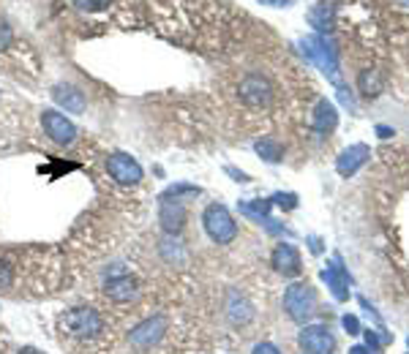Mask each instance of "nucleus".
<instances>
[{"instance_id": "nucleus-1", "label": "nucleus", "mask_w": 409, "mask_h": 354, "mask_svg": "<svg viewBox=\"0 0 409 354\" xmlns=\"http://www.w3.org/2000/svg\"><path fill=\"white\" fill-rule=\"evenodd\" d=\"M155 33L188 50L232 52L243 44L246 14L219 0H148Z\"/></svg>"}, {"instance_id": "nucleus-2", "label": "nucleus", "mask_w": 409, "mask_h": 354, "mask_svg": "<svg viewBox=\"0 0 409 354\" xmlns=\"http://www.w3.org/2000/svg\"><path fill=\"white\" fill-rule=\"evenodd\" d=\"M230 96L243 112H270L279 99V85L268 71L243 69L232 76Z\"/></svg>"}, {"instance_id": "nucleus-3", "label": "nucleus", "mask_w": 409, "mask_h": 354, "mask_svg": "<svg viewBox=\"0 0 409 354\" xmlns=\"http://www.w3.org/2000/svg\"><path fill=\"white\" fill-rule=\"evenodd\" d=\"M57 330H60V341L63 344L88 346V344H96L106 332V322H104V316L96 308H74V311L60 316Z\"/></svg>"}, {"instance_id": "nucleus-4", "label": "nucleus", "mask_w": 409, "mask_h": 354, "mask_svg": "<svg viewBox=\"0 0 409 354\" xmlns=\"http://www.w3.org/2000/svg\"><path fill=\"white\" fill-rule=\"evenodd\" d=\"M284 308L295 322H308L317 313V295L308 283H292L284 295Z\"/></svg>"}, {"instance_id": "nucleus-5", "label": "nucleus", "mask_w": 409, "mask_h": 354, "mask_svg": "<svg viewBox=\"0 0 409 354\" xmlns=\"http://www.w3.org/2000/svg\"><path fill=\"white\" fill-rule=\"evenodd\" d=\"M202 221H204V232L210 234L213 243L227 246V243H232V240L237 237V224L232 221L230 210L221 207V204H210V207L204 210Z\"/></svg>"}, {"instance_id": "nucleus-6", "label": "nucleus", "mask_w": 409, "mask_h": 354, "mask_svg": "<svg viewBox=\"0 0 409 354\" xmlns=\"http://www.w3.org/2000/svg\"><path fill=\"white\" fill-rule=\"evenodd\" d=\"M298 344L306 354H333V349H335L333 332L328 327H322V325H311V327L300 330Z\"/></svg>"}, {"instance_id": "nucleus-7", "label": "nucleus", "mask_w": 409, "mask_h": 354, "mask_svg": "<svg viewBox=\"0 0 409 354\" xmlns=\"http://www.w3.org/2000/svg\"><path fill=\"white\" fill-rule=\"evenodd\" d=\"M106 169H109V175L115 177L118 183H123V185H134V183L142 180V167H139L131 155H126V153H115V155H109Z\"/></svg>"}, {"instance_id": "nucleus-8", "label": "nucleus", "mask_w": 409, "mask_h": 354, "mask_svg": "<svg viewBox=\"0 0 409 354\" xmlns=\"http://www.w3.org/2000/svg\"><path fill=\"white\" fill-rule=\"evenodd\" d=\"M41 123H44V134L50 136L52 142H57V145H71L74 136H77V128L71 126L60 112H55V109H47V112H44Z\"/></svg>"}, {"instance_id": "nucleus-9", "label": "nucleus", "mask_w": 409, "mask_h": 354, "mask_svg": "<svg viewBox=\"0 0 409 354\" xmlns=\"http://www.w3.org/2000/svg\"><path fill=\"white\" fill-rule=\"evenodd\" d=\"M164 330H167V319L164 316H153V319H148L145 325H139L131 332V344L137 349H153V344L164 335Z\"/></svg>"}, {"instance_id": "nucleus-10", "label": "nucleus", "mask_w": 409, "mask_h": 354, "mask_svg": "<svg viewBox=\"0 0 409 354\" xmlns=\"http://www.w3.org/2000/svg\"><path fill=\"white\" fill-rule=\"evenodd\" d=\"M273 267H276L282 276H286V278L298 276V273H300V253L295 251L289 243L276 246V251H273Z\"/></svg>"}, {"instance_id": "nucleus-11", "label": "nucleus", "mask_w": 409, "mask_h": 354, "mask_svg": "<svg viewBox=\"0 0 409 354\" xmlns=\"http://www.w3.org/2000/svg\"><path fill=\"white\" fill-rule=\"evenodd\" d=\"M368 153L371 150H368L366 145H352V148H347V150L338 155V164H335L338 172H341V175H355L360 167L368 161Z\"/></svg>"}, {"instance_id": "nucleus-12", "label": "nucleus", "mask_w": 409, "mask_h": 354, "mask_svg": "<svg viewBox=\"0 0 409 354\" xmlns=\"http://www.w3.org/2000/svg\"><path fill=\"white\" fill-rule=\"evenodd\" d=\"M106 297L109 303H131L137 297V283L131 276H118L106 283Z\"/></svg>"}, {"instance_id": "nucleus-13", "label": "nucleus", "mask_w": 409, "mask_h": 354, "mask_svg": "<svg viewBox=\"0 0 409 354\" xmlns=\"http://www.w3.org/2000/svg\"><path fill=\"white\" fill-rule=\"evenodd\" d=\"M322 276H325V281H328V286H331V292H333L335 300H341V303L349 300V276H347V270H344L338 262L331 264Z\"/></svg>"}, {"instance_id": "nucleus-14", "label": "nucleus", "mask_w": 409, "mask_h": 354, "mask_svg": "<svg viewBox=\"0 0 409 354\" xmlns=\"http://www.w3.org/2000/svg\"><path fill=\"white\" fill-rule=\"evenodd\" d=\"M311 123H314V128H317L319 134H331L333 128H335V123H338V112H335V106L328 101H319L317 104V109H314Z\"/></svg>"}, {"instance_id": "nucleus-15", "label": "nucleus", "mask_w": 409, "mask_h": 354, "mask_svg": "<svg viewBox=\"0 0 409 354\" xmlns=\"http://www.w3.org/2000/svg\"><path fill=\"white\" fill-rule=\"evenodd\" d=\"M360 90L366 93V96H377L380 90H382V74H380V69H363L360 71V79H358Z\"/></svg>"}, {"instance_id": "nucleus-16", "label": "nucleus", "mask_w": 409, "mask_h": 354, "mask_svg": "<svg viewBox=\"0 0 409 354\" xmlns=\"http://www.w3.org/2000/svg\"><path fill=\"white\" fill-rule=\"evenodd\" d=\"M183 218H186V213H183L180 204L172 210V204L164 202V207H161V221H164V229H167V232H178V229L183 227Z\"/></svg>"}, {"instance_id": "nucleus-17", "label": "nucleus", "mask_w": 409, "mask_h": 354, "mask_svg": "<svg viewBox=\"0 0 409 354\" xmlns=\"http://www.w3.org/2000/svg\"><path fill=\"white\" fill-rule=\"evenodd\" d=\"M69 93H63V87H57L55 90V99L63 104L66 109H71V112H82L85 109V99H82V93L79 90H71V87H66Z\"/></svg>"}, {"instance_id": "nucleus-18", "label": "nucleus", "mask_w": 409, "mask_h": 354, "mask_svg": "<svg viewBox=\"0 0 409 354\" xmlns=\"http://www.w3.org/2000/svg\"><path fill=\"white\" fill-rule=\"evenodd\" d=\"M311 22L317 25V30H331L333 27V6L319 3V6L311 11Z\"/></svg>"}, {"instance_id": "nucleus-19", "label": "nucleus", "mask_w": 409, "mask_h": 354, "mask_svg": "<svg viewBox=\"0 0 409 354\" xmlns=\"http://www.w3.org/2000/svg\"><path fill=\"white\" fill-rule=\"evenodd\" d=\"M230 319L235 322V325H246V322L251 319V308L243 303V300L232 297V303H230Z\"/></svg>"}, {"instance_id": "nucleus-20", "label": "nucleus", "mask_w": 409, "mask_h": 354, "mask_svg": "<svg viewBox=\"0 0 409 354\" xmlns=\"http://www.w3.org/2000/svg\"><path fill=\"white\" fill-rule=\"evenodd\" d=\"M256 153H262L268 161H279L282 158V145L273 142V139H259L256 142Z\"/></svg>"}, {"instance_id": "nucleus-21", "label": "nucleus", "mask_w": 409, "mask_h": 354, "mask_svg": "<svg viewBox=\"0 0 409 354\" xmlns=\"http://www.w3.org/2000/svg\"><path fill=\"white\" fill-rule=\"evenodd\" d=\"M11 41H14V33H11V25L0 17V50H6V47H11Z\"/></svg>"}, {"instance_id": "nucleus-22", "label": "nucleus", "mask_w": 409, "mask_h": 354, "mask_svg": "<svg viewBox=\"0 0 409 354\" xmlns=\"http://www.w3.org/2000/svg\"><path fill=\"white\" fill-rule=\"evenodd\" d=\"M82 11H102V8H106L112 0H74Z\"/></svg>"}, {"instance_id": "nucleus-23", "label": "nucleus", "mask_w": 409, "mask_h": 354, "mask_svg": "<svg viewBox=\"0 0 409 354\" xmlns=\"http://www.w3.org/2000/svg\"><path fill=\"white\" fill-rule=\"evenodd\" d=\"M11 283H14V270H11V264L0 262V289H8Z\"/></svg>"}, {"instance_id": "nucleus-24", "label": "nucleus", "mask_w": 409, "mask_h": 354, "mask_svg": "<svg viewBox=\"0 0 409 354\" xmlns=\"http://www.w3.org/2000/svg\"><path fill=\"white\" fill-rule=\"evenodd\" d=\"M344 330H347L349 335H358V332H360L358 316H349V313H347V316H344Z\"/></svg>"}, {"instance_id": "nucleus-25", "label": "nucleus", "mask_w": 409, "mask_h": 354, "mask_svg": "<svg viewBox=\"0 0 409 354\" xmlns=\"http://www.w3.org/2000/svg\"><path fill=\"white\" fill-rule=\"evenodd\" d=\"M251 354H282L273 344H256V349Z\"/></svg>"}, {"instance_id": "nucleus-26", "label": "nucleus", "mask_w": 409, "mask_h": 354, "mask_svg": "<svg viewBox=\"0 0 409 354\" xmlns=\"http://www.w3.org/2000/svg\"><path fill=\"white\" fill-rule=\"evenodd\" d=\"M366 344L371 346V352H377V346H380V338H377V332H371V330H368V332H366Z\"/></svg>"}, {"instance_id": "nucleus-27", "label": "nucleus", "mask_w": 409, "mask_h": 354, "mask_svg": "<svg viewBox=\"0 0 409 354\" xmlns=\"http://www.w3.org/2000/svg\"><path fill=\"white\" fill-rule=\"evenodd\" d=\"M265 3H270V6H292L295 0H265Z\"/></svg>"}, {"instance_id": "nucleus-28", "label": "nucleus", "mask_w": 409, "mask_h": 354, "mask_svg": "<svg viewBox=\"0 0 409 354\" xmlns=\"http://www.w3.org/2000/svg\"><path fill=\"white\" fill-rule=\"evenodd\" d=\"M243 210H246V213H254V207H243ZM256 210H259V213H265V210H268V202H259Z\"/></svg>"}, {"instance_id": "nucleus-29", "label": "nucleus", "mask_w": 409, "mask_h": 354, "mask_svg": "<svg viewBox=\"0 0 409 354\" xmlns=\"http://www.w3.org/2000/svg\"><path fill=\"white\" fill-rule=\"evenodd\" d=\"M349 354H371V352H368L366 346H352V349H349Z\"/></svg>"}, {"instance_id": "nucleus-30", "label": "nucleus", "mask_w": 409, "mask_h": 354, "mask_svg": "<svg viewBox=\"0 0 409 354\" xmlns=\"http://www.w3.org/2000/svg\"><path fill=\"white\" fill-rule=\"evenodd\" d=\"M20 354H41V352H36V349H22Z\"/></svg>"}]
</instances>
